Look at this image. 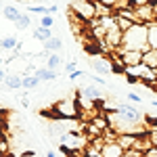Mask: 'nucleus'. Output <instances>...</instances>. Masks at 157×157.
Returning a JSON list of instances; mask_svg holds the SVG:
<instances>
[{
    "mask_svg": "<svg viewBox=\"0 0 157 157\" xmlns=\"http://www.w3.org/2000/svg\"><path fill=\"white\" fill-rule=\"evenodd\" d=\"M117 50H149L147 44V25L143 23H134L132 29H128L124 34V42Z\"/></svg>",
    "mask_w": 157,
    "mask_h": 157,
    "instance_id": "1",
    "label": "nucleus"
},
{
    "mask_svg": "<svg viewBox=\"0 0 157 157\" xmlns=\"http://www.w3.org/2000/svg\"><path fill=\"white\" fill-rule=\"evenodd\" d=\"M55 113H57V120H75L80 115V105H78V98H61L59 103L55 105Z\"/></svg>",
    "mask_w": 157,
    "mask_h": 157,
    "instance_id": "2",
    "label": "nucleus"
},
{
    "mask_svg": "<svg viewBox=\"0 0 157 157\" xmlns=\"http://www.w3.org/2000/svg\"><path fill=\"white\" fill-rule=\"evenodd\" d=\"M71 13L82 19L84 23H92L97 19V6L92 0H73L71 2Z\"/></svg>",
    "mask_w": 157,
    "mask_h": 157,
    "instance_id": "3",
    "label": "nucleus"
},
{
    "mask_svg": "<svg viewBox=\"0 0 157 157\" xmlns=\"http://www.w3.org/2000/svg\"><path fill=\"white\" fill-rule=\"evenodd\" d=\"M92 69L105 78L109 73H113V61L109 55H97V57H92Z\"/></svg>",
    "mask_w": 157,
    "mask_h": 157,
    "instance_id": "4",
    "label": "nucleus"
},
{
    "mask_svg": "<svg viewBox=\"0 0 157 157\" xmlns=\"http://www.w3.org/2000/svg\"><path fill=\"white\" fill-rule=\"evenodd\" d=\"M134 11H136V17H138V23L149 25V23H153V21H157V19H155V13H153V6H151V2H145V4L134 6Z\"/></svg>",
    "mask_w": 157,
    "mask_h": 157,
    "instance_id": "5",
    "label": "nucleus"
},
{
    "mask_svg": "<svg viewBox=\"0 0 157 157\" xmlns=\"http://www.w3.org/2000/svg\"><path fill=\"white\" fill-rule=\"evenodd\" d=\"M115 55L121 57V63L126 67L130 65H140L143 63V50H115Z\"/></svg>",
    "mask_w": 157,
    "mask_h": 157,
    "instance_id": "6",
    "label": "nucleus"
},
{
    "mask_svg": "<svg viewBox=\"0 0 157 157\" xmlns=\"http://www.w3.org/2000/svg\"><path fill=\"white\" fill-rule=\"evenodd\" d=\"M78 97H84L88 101H92V103H98V101H103V90L98 88V86L90 84V86H84V88H80L78 92H75Z\"/></svg>",
    "mask_w": 157,
    "mask_h": 157,
    "instance_id": "7",
    "label": "nucleus"
},
{
    "mask_svg": "<svg viewBox=\"0 0 157 157\" xmlns=\"http://www.w3.org/2000/svg\"><path fill=\"white\" fill-rule=\"evenodd\" d=\"M124 153H126V151L120 147L117 138H115V140H107V143L103 145V149H101V157H121Z\"/></svg>",
    "mask_w": 157,
    "mask_h": 157,
    "instance_id": "8",
    "label": "nucleus"
},
{
    "mask_svg": "<svg viewBox=\"0 0 157 157\" xmlns=\"http://www.w3.org/2000/svg\"><path fill=\"white\" fill-rule=\"evenodd\" d=\"M136 140H138V134H117V143L124 151H134Z\"/></svg>",
    "mask_w": 157,
    "mask_h": 157,
    "instance_id": "9",
    "label": "nucleus"
},
{
    "mask_svg": "<svg viewBox=\"0 0 157 157\" xmlns=\"http://www.w3.org/2000/svg\"><path fill=\"white\" fill-rule=\"evenodd\" d=\"M0 50H2V52H13V55H17V50H19V42H17V38H15V36L0 38Z\"/></svg>",
    "mask_w": 157,
    "mask_h": 157,
    "instance_id": "10",
    "label": "nucleus"
},
{
    "mask_svg": "<svg viewBox=\"0 0 157 157\" xmlns=\"http://www.w3.org/2000/svg\"><path fill=\"white\" fill-rule=\"evenodd\" d=\"M147 44L151 50H157V21L147 25Z\"/></svg>",
    "mask_w": 157,
    "mask_h": 157,
    "instance_id": "11",
    "label": "nucleus"
},
{
    "mask_svg": "<svg viewBox=\"0 0 157 157\" xmlns=\"http://www.w3.org/2000/svg\"><path fill=\"white\" fill-rule=\"evenodd\" d=\"M4 86H6L9 90H19V88H23V75H19V73H9V78L4 80Z\"/></svg>",
    "mask_w": 157,
    "mask_h": 157,
    "instance_id": "12",
    "label": "nucleus"
},
{
    "mask_svg": "<svg viewBox=\"0 0 157 157\" xmlns=\"http://www.w3.org/2000/svg\"><path fill=\"white\" fill-rule=\"evenodd\" d=\"M21 15H23V13H19V9L13 6V4H6V6L2 9V17L9 19V21H13V23H17V19H19Z\"/></svg>",
    "mask_w": 157,
    "mask_h": 157,
    "instance_id": "13",
    "label": "nucleus"
},
{
    "mask_svg": "<svg viewBox=\"0 0 157 157\" xmlns=\"http://www.w3.org/2000/svg\"><path fill=\"white\" fill-rule=\"evenodd\" d=\"M36 75L40 78V80H44V82H55L59 73L48 69V67H36Z\"/></svg>",
    "mask_w": 157,
    "mask_h": 157,
    "instance_id": "14",
    "label": "nucleus"
},
{
    "mask_svg": "<svg viewBox=\"0 0 157 157\" xmlns=\"http://www.w3.org/2000/svg\"><path fill=\"white\" fill-rule=\"evenodd\" d=\"M61 48H63V40L59 36H52L48 42H44V50L46 52H59Z\"/></svg>",
    "mask_w": 157,
    "mask_h": 157,
    "instance_id": "15",
    "label": "nucleus"
},
{
    "mask_svg": "<svg viewBox=\"0 0 157 157\" xmlns=\"http://www.w3.org/2000/svg\"><path fill=\"white\" fill-rule=\"evenodd\" d=\"M143 63L151 69H157V50H151V48L145 50L143 52Z\"/></svg>",
    "mask_w": 157,
    "mask_h": 157,
    "instance_id": "16",
    "label": "nucleus"
},
{
    "mask_svg": "<svg viewBox=\"0 0 157 157\" xmlns=\"http://www.w3.org/2000/svg\"><path fill=\"white\" fill-rule=\"evenodd\" d=\"M40 78H38L36 73H29V75H23V88L25 90H34V88H38L40 86Z\"/></svg>",
    "mask_w": 157,
    "mask_h": 157,
    "instance_id": "17",
    "label": "nucleus"
},
{
    "mask_svg": "<svg viewBox=\"0 0 157 157\" xmlns=\"http://www.w3.org/2000/svg\"><path fill=\"white\" fill-rule=\"evenodd\" d=\"M34 38L36 40H42V42H48L50 38H52V29H48V27H36L34 29Z\"/></svg>",
    "mask_w": 157,
    "mask_h": 157,
    "instance_id": "18",
    "label": "nucleus"
},
{
    "mask_svg": "<svg viewBox=\"0 0 157 157\" xmlns=\"http://www.w3.org/2000/svg\"><path fill=\"white\" fill-rule=\"evenodd\" d=\"M115 17V23H117V29L120 32H128V29H132V25H134V21H130V19H124V17H120V15H113Z\"/></svg>",
    "mask_w": 157,
    "mask_h": 157,
    "instance_id": "19",
    "label": "nucleus"
},
{
    "mask_svg": "<svg viewBox=\"0 0 157 157\" xmlns=\"http://www.w3.org/2000/svg\"><path fill=\"white\" fill-rule=\"evenodd\" d=\"M59 65H61L59 52H50L48 59H46V67H48V69H52V71H57V67H59Z\"/></svg>",
    "mask_w": 157,
    "mask_h": 157,
    "instance_id": "20",
    "label": "nucleus"
},
{
    "mask_svg": "<svg viewBox=\"0 0 157 157\" xmlns=\"http://www.w3.org/2000/svg\"><path fill=\"white\" fill-rule=\"evenodd\" d=\"M149 138H151V143H153V147H157V120H151L149 117Z\"/></svg>",
    "mask_w": 157,
    "mask_h": 157,
    "instance_id": "21",
    "label": "nucleus"
},
{
    "mask_svg": "<svg viewBox=\"0 0 157 157\" xmlns=\"http://www.w3.org/2000/svg\"><path fill=\"white\" fill-rule=\"evenodd\" d=\"M29 25H32V17H29L27 13H23V15H21V17L17 19V23H15V27H17V29H27Z\"/></svg>",
    "mask_w": 157,
    "mask_h": 157,
    "instance_id": "22",
    "label": "nucleus"
},
{
    "mask_svg": "<svg viewBox=\"0 0 157 157\" xmlns=\"http://www.w3.org/2000/svg\"><path fill=\"white\" fill-rule=\"evenodd\" d=\"M27 11L29 13H38V15H48V6H44V4H29L27 6Z\"/></svg>",
    "mask_w": 157,
    "mask_h": 157,
    "instance_id": "23",
    "label": "nucleus"
},
{
    "mask_svg": "<svg viewBox=\"0 0 157 157\" xmlns=\"http://www.w3.org/2000/svg\"><path fill=\"white\" fill-rule=\"evenodd\" d=\"M40 25H42V27H48V29H52V25H55L52 15H44V17L40 19Z\"/></svg>",
    "mask_w": 157,
    "mask_h": 157,
    "instance_id": "24",
    "label": "nucleus"
},
{
    "mask_svg": "<svg viewBox=\"0 0 157 157\" xmlns=\"http://www.w3.org/2000/svg\"><path fill=\"white\" fill-rule=\"evenodd\" d=\"M128 101H132V103H140V101H143V98L138 97V94H136V92H128Z\"/></svg>",
    "mask_w": 157,
    "mask_h": 157,
    "instance_id": "25",
    "label": "nucleus"
},
{
    "mask_svg": "<svg viewBox=\"0 0 157 157\" xmlns=\"http://www.w3.org/2000/svg\"><path fill=\"white\" fill-rule=\"evenodd\" d=\"M75 65H78L75 61H69V63L65 65V69H67V73H73V71H75Z\"/></svg>",
    "mask_w": 157,
    "mask_h": 157,
    "instance_id": "26",
    "label": "nucleus"
},
{
    "mask_svg": "<svg viewBox=\"0 0 157 157\" xmlns=\"http://www.w3.org/2000/svg\"><path fill=\"white\" fill-rule=\"evenodd\" d=\"M121 157H143V153H138V151H126Z\"/></svg>",
    "mask_w": 157,
    "mask_h": 157,
    "instance_id": "27",
    "label": "nucleus"
},
{
    "mask_svg": "<svg viewBox=\"0 0 157 157\" xmlns=\"http://www.w3.org/2000/svg\"><path fill=\"white\" fill-rule=\"evenodd\" d=\"M94 84H97V86L103 84V86H105V84H107V80H105L103 75H94Z\"/></svg>",
    "mask_w": 157,
    "mask_h": 157,
    "instance_id": "28",
    "label": "nucleus"
},
{
    "mask_svg": "<svg viewBox=\"0 0 157 157\" xmlns=\"http://www.w3.org/2000/svg\"><path fill=\"white\" fill-rule=\"evenodd\" d=\"M80 75H84V71H82V69H75L73 73H69V80H78Z\"/></svg>",
    "mask_w": 157,
    "mask_h": 157,
    "instance_id": "29",
    "label": "nucleus"
},
{
    "mask_svg": "<svg viewBox=\"0 0 157 157\" xmlns=\"http://www.w3.org/2000/svg\"><path fill=\"white\" fill-rule=\"evenodd\" d=\"M6 78H9V73H6V69H4V67H0V82H4Z\"/></svg>",
    "mask_w": 157,
    "mask_h": 157,
    "instance_id": "30",
    "label": "nucleus"
},
{
    "mask_svg": "<svg viewBox=\"0 0 157 157\" xmlns=\"http://www.w3.org/2000/svg\"><path fill=\"white\" fill-rule=\"evenodd\" d=\"M147 155H149V157H157V147H153V149H151Z\"/></svg>",
    "mask_w": 157,
    "mask_h": 157,
    "instance_id": "31",
    "label": "nucleus"
},
{
    "mask_svg": "<svg viewBox=\"0 0 157 157\" xmlns=\"http://www.w3.org/2000/svg\"><path fill=\"white\" fill-rule=\"evenodd\" d=\"M151 6H153V13H155V19H157V0H151Z\"/></svg>",
    "mask_w": 157,
    "mask_h": 157,
    "instance_id": "32",
    "label": "nucleus"
},
{
    "mask_svg": "<svg viewBox=\"0 0 157 157\" xmlns=\"http://www.w3.org/2000/svg\"><path fill=\"white\" fill-rule=\"evenodd\" d=\"M46 157H59V153H55V151H46Z\"/></svg>",
    "mask_w": 157,
    "mask_h": 157,
    "instance_id": "33",
    "label": "nucleus"
},
{
    "mask_svg": "<svg viewBox=\"0 0 157 157\" xmlns=\"http://www.w3.org/2000/svg\"><path fill=\"white\" fill-rule=\"evenodd\" d=\"M46 2L48 0H36V4H44V6H46Z\"/></svg>",
    "mask_w": 157,
    "mask_h": 157,
    "instance_id": "34",
    "label": "nucleus"
},
{
    "mask_svg": "<svg viewBox=\"0 0 157 157\" xmlns=\"http://www.w3.org/2000/svg\"><path fill=\"white\" fill-rule=\"evenodd\" d=\"M153 107H157V101H153Z\"/></svg>",
    "mask_w": 157,
    "mask_h": 157,
    "instance_id": "35",
    "label": "nucleus"
},
{
    "mask_svg": "<svg viewBox=\"0 0 157 157\" xmlns=\"http://www.w3.org/2000/svg\"><path fill=\"white\" fill-rule=\"evenodd\" d=\"M2 9H4V6H2V4H0V13H2Z\"/></svg>",
    "mask_w": 157,
    "mask_h": 157,
    "instance_id": "36",
    "label": "nucleus"
},
{
    "mask_svg": "<svg viewBox=\"0 0 157 157\" xmlns=\"http://www.w3.org/2000/svg\"><path fill=\"white\" fill-rule=\"evenodd\" d=\"M143 157H149V155H143Z\"/></svg>",
    "mask_w": 157,
    "mask_h": 157,
    "instance_id": "37",
    "label": "nucleus"
}]
</instances>
